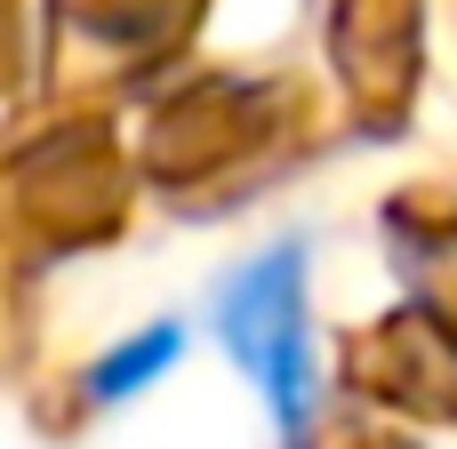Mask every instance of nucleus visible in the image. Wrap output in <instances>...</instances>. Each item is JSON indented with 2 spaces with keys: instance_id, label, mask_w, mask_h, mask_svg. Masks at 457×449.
I'll return each mask as SVG.
<instances>
[{
  "instance_id": "1",
  "label": "nucleus",
  "mask_w": 457,
  "mask_h": 449,
  "mask_svg": "<svg viewBox=\"0 0 457 449\" xmlns=\"http://www.w3.org/2000/svg\"><path fill=\"white\" fill-rule=\"evenodd\" d=\"M217 337L233 345V362L257 378L265 410L297 434L313 410V329H305V257L297 249H265L257 265H241L217 289Z\"/></svg>"
},
{
  "instance_id": "2",
  "label": "nucleus",
  "mask_w": 457,
  "mask_h": 449,
  "mask_svg": "<svg viewBox=\"0 0 457 449\" xmlns=\"http://www.w3.org/2000/svg\"><path fill=\"white\" fill-rule=\"evenodd\" d=\"M169 362H177V329H145V337H129L120 353H104V362L88 370V394H96V402H120V394L153 386Z\"/></svg>"
}]
</instances>
